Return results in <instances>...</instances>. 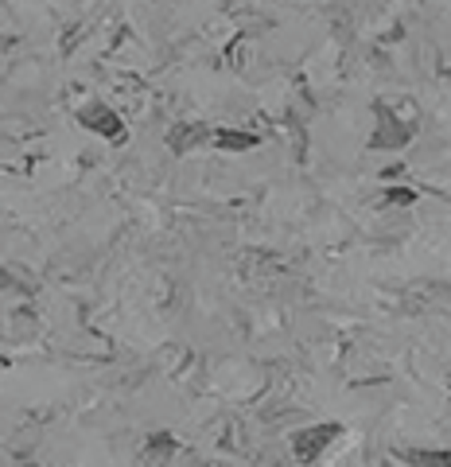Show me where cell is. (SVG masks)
<instances>
[{
    "mask_svg": "<svg viewBox=\"0 0 451 467\" xmlns=\"http://www.w3.org/2000/svg\"><path fill=\"white\" fill-rule=\"evenodd\" d=\"M338 436V425H320V428H308V433H300L296 436V456L300 460H311V456H320L327 440H335Z\"/></svg>",
    "mask_w": 451,
    "mask_h": 467,
    "instance_id": "6da1fadb",
    "label": "cell"
},
{
    "mask_svg": "<svg viewBox=\"0 0 451 467\" xmlns=\"http://www.w3.org/2000/svg\"><path fill=\"white\" fill-rule=\"evenodd\" d=\"M417 467H451V452H428V456H409Z\"/></svg>",
    "mask_w": 451,
    "mask_h": 467,
    "instance_id": "7a4b0ae2",
    "label": "cell"
}]
</instances>
